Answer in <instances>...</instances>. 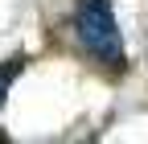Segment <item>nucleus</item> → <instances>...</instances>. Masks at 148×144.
Segmentation results:
<instances>
[{"label": "nucleus", "instance_id": "2", "mask_svg": "<svg viewBox=\"0 0 148 144\" xmlns=\"http://www.w3.org/2000/svg\"><path fill=\"white\" fill-rule=\"evenodd\" d=\"M21 70H25V58H21V53L8 58V62H0V107H4V99H8V86L21 78Z\"/></svg>", "mask_w": 148, "mask_h": 144}, {"label": "nucleus", "instance_id": "1", "mask_svg": "<svg viewBox=\"0 0 148 144\" xmlns=\"http://www.w3.org/2000/svg\"><path fill=\"white\" fill-rule=\"evenodd\" d=\"M74 33H78L82 49L95 62H107V66L123 62V37H119L115 12H111L107 0H78V8H74Z\"/></svg>", "mask_w": 148, "mask_h": 144}]
</instances>
